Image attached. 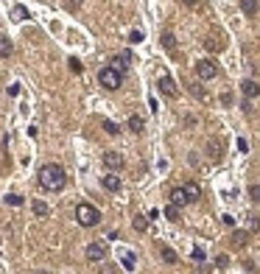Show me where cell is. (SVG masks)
<instances>
[{
	"instance_id": "cell-35",
	"label": "cell",
	"mask_w": 260,
	"mask_h": 274,
	"mask_svg": "<svg viewBox=\"0 0 260 274\" xmlns=\"http://www.w3.org/2000/svg\"><path fill=\"white\" fill-rule=\"evenodd\" d=\"M238 148H241L243 154H246V151H249V146H246V140H243V137H241V140H238Z\"/></svg>"
},
{
	"instance_id": "cell-10",
	"label": "cell",
	"mask_w": 260,
	"mask_h": 274,
	"mask_svg": "<svg viewBox=\"0 0 260 274\" xmlns=\"http://www.w3.org/2000/svg\"><path fill=\"white\" fill-rule=\"evenodd\" d=\"M160 90H162L168 98H176V84H173L171 76H162V78H160Z\"/></svg>"
},
{
	"instance_id": "cell-6",
	"label": "cell",
	"mask_w": 260,
	"mask_h": 274,
	"mask_svg": "<svg viewBox=\"0 0 260 274\" xmlns=\"http://www.w3.org/2000/svg\"><path fill=\"white\" fill-rule=\"evenodd\" d=\"M104 165L109 168V171H121V168H123V157L118 154V151H106V154H104Z\"/></svg>"
},
{
	"instance_id": "cell-1",
	"label": "cell",
	"mask_w": 260,
	"mask_h": 274,
	"mask_svg": "<svg viewBox=\"0 0 260 274\" xmlns=\"http://www.w3.org/2000/svg\"><path fill=\"white\" fill-rule=\"evenodd\" d=\"M36 182H39V188L48 190V193H59V190H65V185H67V173H65V168H62L59 163H48L39 168Z\"/></svg>"
},
{
	"instance_id": "cell-13",
	"label": "cell",
	"mask_w": 260,
	"mask_h": 274,
	"mask_svg": "<svg viewBox=\"0 0 260 274\" xmlns=\"http://www.w3.org/2000/svg\"><path fill=\"white\" fill-rule=\"evenodd\" d=\"M241 11L246 17H255L258 14V0H241Z\"/></svg>"
},
{
	"instance_id": "cell-5",
	"label": "cell",
	"mask_w": 260,
	"mask_h": 274,
	"mask_svg": "<svg viewBox=\"0 0 260 274\" xmlns=\"http://www.w3.org/2000/svg\"><path fill=\"white\" fill-rule=\"evenodd\" d=\"M104 257H106V246L101 243V240H96V243L87 246V260H90V263H101Z\"/></svg>"
},
{
	"instance_id": "cell-32",
	"label": "cell",
	"mask_w": 260,
	"mask_h": 274,
	"mask_svg": "<svg viewBox=\"0 0 260 274\" xmlns=\"http://www.w3.org/2000/svg\"><path fill=\"white\" fill-rule=\"evenodd\" d=\"M193 95H196V98H201V101L207 98V93H204V90H199V87H193Z\"/></svg>"
},
{
	"instance_id": "cell-2",
	"label": "cell",
	"mask_w": 260,
	"mask_h": 274,
	"mask_svg": "<svg viewBox=\"0 0 260 274\" xmlns=\"http://www.w3.org/2000/svg\"><path fill=\"white\" fill-rule=\"evenodd\" d=\"M76 221L81 224V227H98V224H101V210L93 205H87V202H81V205L76 207Z\"/></svg>"
},
{
	"instance_id": "cell-11",
	"label": "cell",
	"mask_w": 260,
	"mask_h": 274,
	"mask_svg": "<svg viewBox=\"0 0 260 274\" xmlns=\"http://www.w3.org/2000/svg\"><path fill=\"white\" fill-rule=\"evenodd\" d=\"M11 53H14V45H11V39L0 34V56H3V59H9Z\"/></svg>"
},
{
	"instance_id": "cell-33",
	"label": "cell",
	"mask_w": 260,
	"mask_h": 274,
	"mask_svg": "<svg viewBox=\"0 0 260 274\" xmlns=\"http://www.w3.org/2000/svg\"><path fill=\"white\" fill-rule=\"evenodd\" d=\"M78 3H81V0H65V6H67V9H78Z\"/></svg>"
},
{
	"instance_id": "cell-29",
	"label": "cell",
	"mask_w": 260,
	"mask_h": 274,
	"mask_svg": "<svg viewBox=\"0 0 260 274\" xmlns=\"http://www.w3.org/2000/svg\"><path fill=\"white\" fill-rule=\"evenodd\" d=\"M210 157L218 160V143H216V140H210Z\"/></svg>"
},
{
	"instance_id": "cell-23",
	"label": "cell",
	"mask_w": 260,
	"mask_h": 274,
	"mask_svg": "<svg viewBox=\"0 0 260 274\" xmlns=\"http://www.w3.org/2000/svg\"><path fill=\"white\" fill-rule=\"evenodd\" d=\"M104 132H106V135H118L121 129H118V123H112V120H106V123H104Z\"/></svg>"
},
{
	"instance_id": "cell-4",
	"label": "cell",
	"mask_w": 260,
	"mask_h": 274,
	"mask_svg": "<svg viewBox=\"0 0 260 274\" xmlns=\"http://www.w3.org/2000/svg\"><path fill=\"white\" fill-rule=\"evenodd\" d=\"M216 73H218V68H216V65H213L210 59H201V62H196V76H199V78L210 81V78H216Z\"/></svg>"
},
{
	"instance_id": "cell-3",
	"label": "cell",
	"mask_w": 260,
	"mask_h": 274,
	"mask_svg": "<svg viewBox=\"0 0 260 274\" xmlns=\"http://www.w3.org/2000/svg\"><path fill=\"white\" fill-rule=\"evenodd\" d=\"M98 84L104 87V90H118V87L123 84V70H118L115 65L101 68L98 70Z\"/></svg>"
},
{
	"instance_id": "cell-8",
	"label": "cell",
	"mask_w": 260,
	"mask_h": 274,
	"mask_svg": "<svg viewBox=\"0 0 260 274\" xmlns=\"http://www.w3.org/2000/svg\"><path fill=\"white\" fill-rule=\"evenodd\" d=\"M241 93L246 95V98H258V81L255 78H246V81H241Z\"/></svg>"
},
{
	"instance_id": "cell-34",
	"label": "cell",
	"mask_w": 260,
	"mask_h": 274,
	"mask_svg": "<svg viewBox=\"0 0 260 274\" xmlns=\"http://www.w3.org/2000/svg\"><path fill=\"white\" fill-rule=\"evenodd\" d=\"M221 221H224L227 227H232V224H235V218H232V215H221Z\"/></svg>"
},
{
	"instance_id": "cell-28",
	"label": "cell",
	"mask_w": 260,
	"mask_h": 274,
	"mask_svg": "<svg viewBox=\"0 0 260 274\" xmlns=\"http://www.w3.org/2000/svg\"><path fill=\"white\" fill-rule=\"evenodd\" d=\"M129 42H143V31H131V36H129Z\"/></svg>"
},
{
	"instance_id": "cell-17",
	"label": "cell",
	"mask_w": 260,
	"mask_h": 274,
	"mask_svg": "<svg viewBox=\"0 0 260 274\" xmlns=\"http://www.w3.org/2000/svg\"><path fill=\"white\" fill-rule=\"evenodd\" d=\"M11 20H28V9H23V6H14V9H11Z\"/></svg>"
},
{
	"instance_id": "cell-15",
	"label": "cell",
	"mask_w": 260,
	"mask_h": 274,
	"mask_svg": "<svg viewBox=\"0 0 260 274\" xmlns=\"http://www.w3.org/2000/svg\"><path fill=\"white\" fill-rule=\"evenodd\" d=\"M143 126H146V123H143V118H140V115H131V118H129V129L134 132V135H140V132H143Z\"/></svg>"
},
{
	"instance_id": "cell-27",
	"label": "cell",
	"mask_w": 260,
	"mask_h": 274,
	"mask_svg": "<svg viewBox=\"0 0 260 274\" xmlns=\"http://www.w3.org/2000/svg\"><path fill=\"white\" fill-rule=\"evenodd\" d=\"M249 199H252V202H258V199H260V188H258V185H252V188H249Z\"/></svg>"
},
{
	"instance_id": "cell-7",
	"label": "cell",
	"mask_w": 260,
	"mask_h": 274,
	"mask_svg": "<svg viewBox=\"0 0 260 274\" xmlns=\"http://www.w3.org/2000/svg\"><path fill=\"white\" fill-rule=\"evenodd\" d=\"M182 190H185V196H188V205H191V202H199V199H201V190H199V185H196V182H188V185H182Z\"/></svg>"
},
{
	"instance_id": "cell-16",
	"label": "cell",
	"mask_w": 260,
	"mask_h": 274,
	"mask_svg": "<svg viewBox=\"0 0 260 274\" xmlns=\"http://www.w3.org/2000/svg\"><path fill=\"white\" fill-rule=\"evenodd\" d=\"M134 230H137V232L148 230V215H134Z\"/></svg>"
},
{
	"instance_id": "cell-19",
	"label": "cell",
	"mask_w": 260,
	"mask_h": 274,
	"mask_svg": "<svg viewBox=\"0 0 260 274\" xmlns=\"http://www.w3.org/2000/svg\"><path fill=\"white\" fill-rule=\"evenodd\" d=\"M34 213L36 215H48V213H51V207L45 205V202H34Z\"/></svg>"
},
{
	"instance_id": "cell-12",
	"label": "cell",
	"mask_w": 260,
	"mask_h": 274,
	"mask_svg": "<svg viewBox=\"0 0 260 274\" xmlns=\"http://www.w3.org/2000/svg\"><path fill=\"white\" fill-rule=\"evenodd\" d=\"M171 205H179V207L188 205V196H185L182 188H173V190H171Z\"/></svg>"
},
{
	"instance_id": "cell-22",
	"label": "cell",
	"mask_w": 260,
	"mask_h": 274,
	"mask_svg": "<svg viewBox=\"0 0 260 274\" xmlns=\"http://www.w3.org/2000/svg\"><path fill=\"white\" fill-rule=\"evenodd\" d=\"M162 45L168 48V51H173V34H171V31H165V34H162Z\"/></svg>"
},
{
	"instance_id": "cell-31",
	"label": "cell",
	"mask_w": 260,
	"mask_h": 274,
	"mask_svg": "<svg viewBox=\"0 0 260 274\" xmlns=\"http://www.w3.org/2000/svg\"><path fill=\"white\" fill-rule=\"evenodd\" d=\"M70 68H73V73H81V62H78V59H70Z\"/></svg>"
},
{
	"instance_id": "cell-20",
	"label": "cell",
	"mask_w": 260,
	"mask_h": 274,
	"mask_svg": "<svg viewBox=\"0 0 260 274\" xmlns=\"http://www.w3.org/2000/svg\"><path fill=\"white\" fill-rule=\"evenodd\" d=\"M162 260H165V263H176V252L165 246V249H162Z\"/></svg>"
},
{
	"instance_id": "cell-30",
	"label": "cell",
	"mask_w": 260,
	"mask_h": 274,
	"mask_svg": "<svg viewBox=\"0 0 260 274\" xmlns=\"http://www.w3.org/2000/svg\"><path fill=\"white\" fill-rule=\"evenodd\" d=\"M191 257H193V260H204V249H193Z\"/></svg>"
},
{
	"instance_id": "cell-26",
	"label": "cell",
	"mask_w": 260,
	"mask_h": 274,
	"mask_svg": "<svg viewBox=\"0 0 260 274\" xmlns=\"http://www.w3.org/2000/svg\"><path fill=\"white\" fill-rule=\"evenodd\" d=\"M227 266H229V257H227V255H221V257L216 260V269H227Z\"/></svg>"
},
{
	"instance_id": "cell-36",
	"label": "cell",
	"mask_w": 260,
	"mask_h": 274,
	"mask_svg": "<svg viewBox=\"0 0 260 274\" xmlns=\"http://www.w3.org/2000/svg\"><path fill=\"white\" fill-rule=\"evenodd\" d=\"M185 6H196V0H182Z\"/></svg>"
},
{
	"instance_id": "cell-9",
	"label": "cell",
	"mask_w": 260,
	"mask_h": 274,
	"mask_svg": "<svg viewBox=\"0 0 260 274\" xmlns=\"http://www.w3.org/2000/svg\"><path fill=\"white\" fill-rule=\"evenodd\" d=\"M101 185H104L109 193H118L121 190V179L115 176V173H104V179H101Z\"/></svg>"
},
{
	"instance_id": "cell-24",
	"label": "cell",
	"mask_w": 260,
	"mask_h": 274,
	"mask_svg": "<svg viewBox=\"0 0 260 274\" xmlns=\"http://www.w3.org/2000/svg\"><path fill=\"white\" fill-rule=\"evenodd\" d=\"M165 215L171 218V221H179L176 215H179V210H176V205H171V207H165Z\"/></svg>"
},
{
	"instance_id": "cell-25",
	"label": "cell",
	"mask_w": 260,
	"mask_h": 274,
	"mask_svg": "<svg viewBox=\"0 0 260 274\" xmlns=\"http://www.w3.org/2000/svg\"><path fill=\"white\" fill-rule=\"evenodd\" d=\"M123 269H129V272L134 269V257L131 255H123Z\"/></svg>"
},
{
	"instance_id": "cell-21",
	"label": "cell",
	"mask_w": 260,
	"mask_h": 274,
	"mask_svg": "<svg viewBox=\"0 0 260 274\" xmlns=\"http://www.w3.org/2000/svg\"><path fill=\"white\" fill-rule=\"evenodd\" d=\"M6 205H11V207H20V205H23V199H20L17 193H9V196H6Z\"/></svg>"
},
{
	"instance_id": "cell-18",
	"label": "cell",
	"mask_w": 260,
	"mask_h": 274,
	"mask_svg": "<svg viewBox=\"0 0 260 274\" xmlns=\"http://www.w3.org/2000/svg\"><path fill=\"white\" fill-rule=\"evenodd\" d=\"M232 243H235V246H243V243H246V232H243V230H235V232H232Z\"/></svg>"
},
{
	"instance_id": "cell-14",
	"label": "cell",
	"mask_w": 260,
	"mask_h": 274,
	"mask_svg": "<svg viewBox=\"0 0 260 274\" xmlns=\"http://www.w3.org/2000/svg\"><path fill=\"white\" fill-rule=\"evenodd\" d=\"M129 65H131V53H129V51L118 53V59H115V68H118V70H126Z\"/></svg>"
}]
</instances>
